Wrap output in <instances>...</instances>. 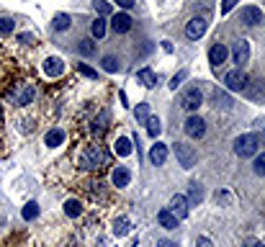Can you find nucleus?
I'll return each mask as SVG.
<instances>
[{"label": "nucleus", "mask_w": 265, "mask_h": 247, "mask_svg": "<svg viewBox=\"0 0 265 247\" xmlns=\"http://www.w3.org/2000/svg\"><path fill=\"white\" fill-rule=\"evenodd\" d=\"M103 162H106V152H103L98 144L88 147V150L83 152V157H80V165H83L85 170H95V167H101Z\"/></svg>", "instance_id": "obj_1"}, {"label": "nucleus", "mask_w": 265, "mask_h": 247, "mask_svg": "<svg viewBox=\"0 0 265 247\" xmlns=\"http://www.w3.org/2000/svg\"><path fill=\"white\" fill-rule=\"evenodd\" d=\"M234 152H237V157H252V155L257 152V137H255V134H242V137H237Z\"/></svg>", "instance_id": "obj_2"}, {"label": "nucleus", "mask_w": 265, "mask_h": 247, "mask_svg": "<svg viewBox=\"0 0 265 247\" xmlns=\"http://www.w3.org/2000/svg\"><path fill=\"white\" fill-rule=\"evenodd\" d=\"M185 134L190 137V139H201L204 134H206V121L201 118V116H190L188 121H185Z\"/></svg>", "instance_id": "obj_3"}, {"label": "nucleus", "mask_w": 265, "mask_h": 247, "mask_svg": "<svg viewBox=\"0 0 265 247\" xmlns=\"http://www.w3.org/2000/svg\"><path fill=\"white\" fill-rule=\"evenodd\" d=\"M201 103H204V93L198 90V88H188L183 93V108L185 111H198V108H201Z\"/></svg>", "instance_id": "obj_4"}, {"label": "nucleus", "mask_w": 265, "mask_h": 247, "mask_svg": "<svg viewBox=\"0 0 265 247\" xmlns=\"http://www.w3.org/2000/svg\"><path fill=\"white\" fill-rule=\"evenodd\" d=\"M167 211H170L178 221H180V219H185V216H188V199H185V196H180V193H178V196H173V199H170Z\"/></svg>", "instance_id": "obj_5"}, {"label": "nucleus", "mask_w": 265, "mask_h": 247, "mask_svg": "<svg viewBox=\"0 0 265 247\" xmlns=\"http://www.w3.org/2000/svg\"><path fill=\"white\" fill-rule=\"evenodd\" d=\"M232 57H234V62H237V70H239L242 65H247V62H250V41H247V39H239V41L234 44V49H232Z\"/></svg>", "instance_id": "obj_6"}, {"label": "nucleus", "mask_w": 265, "mask_h": 247, "mask_svg": "<svg viewBox=\"0 0 265 247\" xmlns=\"http://www.w3.org/2000/svg\"><path fill=\"white\" fill-rule=\"evenodd\" d=\"M206 26H209V23H206L204 16H201V18H190L188 26H185V36H188V39H201V36L206 34Z\"/></svg>", "instance_id": "obj_7"}, {"label": "nucleus", "mask_w": 265, "mask_h": 247, "mask_svg": "<svg viewBox=\"0 0 265 247\" xmlns=\"http://www.w3.org/2000/svg\"><path fill=\"white\" fill-rule=\"evenodd\" d=\"M224 83H227L229 90H245L247 88V75L242 70H232V72H227Z\"/></svg>", "instance_id": "obj_8"}, {"label": "nucleus", "mask_w": 265, "mask_h": 247, "mask_svg": "<svg viewBox=\"0 0 265 247\" xmlns=\"http://www.w3.org/2000/svg\"><path fill=\"white\" fill-rule=\"evenodd\" d=\"M227 57H229V49L224 46V44H214L211 49H209V62L214 67H222L224 62H227Z\"/></svg>", "instance_id": "obj_9"}, {"label": "nucleus", "mask_w": 265, "mask_h": 247, "mask_svg": "<svg viewBox=\"0 0 265 247\" xmlns=\"http://www.w3.org/2000/svg\"><path fill=\"white\" fill-rule=\"evenodd\" d=\"M239 21H242L245 26H255V23H260V21H262V13H260V8L247 6V8H242V11H239Z\"/></svg>", "instance_id": "obj_10"}, {"label": "nucleus", "mask_w": 265, "mask_h": 247, "mask_svg": "<svg viewBox=\"0 0 265 247\" xmlns=\"http://www.w3.org/2000/svg\"><path fill=\"white\" fill-rule=\"evenodd\" d=\"M175 155H178V162H180L183 167H193V165H196V155H193L190 147H185V144H175Z\"/></svg>", "instance_id": "obj_11"}, {"label": "nucleus", "mask_w": 265, "mask_h": 247, "mask_svg": "<svg viewBox=\"0 0 265 247\" xmlns=\"http://www.w3.org/2000/svg\"><path fill=\"white\" fill-rule=\"evenodd\" d=\"M44 72H46L49 78H59V75L64 72V62H62L59 57H49V59L44 62Z\"/></svg>", "instance_id": "obj_12"}, {"label": "nucleus", "mask_w": 265, "mask_h": 247, "mask_svg": "<svg viewBox=\"0 0 265 247\" xmlns=\"http://www.w3.org/2000/svg\"><path fill=\"white\" fill-rule=\"evenodd\" d=\"M111 29H113L116 34H126V31L131 29V16H129V13H116L113 21H111Z\"/></svg>", "instance_id": "obj_13"}, {"label": "nucleus", "mask_w": 265, "mask_h": 247, "mask_svg": "<svg viewBox=\"0 0 265 247\" xmlns=\"http://www.w3.org/2000/svg\"><path fill=\"white\" fill-rule=\"evenodd\" d=\"M165 160H167V144L157 142V144L150 150V162H152V165H165Z\"/></svg>", "instance_id": "obj_14"}, {"label": "nucleus", "mask_w": 265, "mask_h": 247, "mask_svg": "<svg viewBox=\"0 0 265 247\" xmlns=\"http://www.w3.org/2000/svg\"><path fill=\"white\" fill-rule=\"evenodd\" d=\"M111 180H113L116 188H126L129 180H131V172H129L126 167H116V170H113V175H111Z\"/></svg>", "instance_id": "obj_15"}, {"label": "nucleus", "mask_w": 265, "mask_h": 247, "mask_svg": "<svg viewBox=\"0 0 265 247\" xmlns=\"http://www.w3.org/2000/svg\"><path fill=\"white\" fill-rule=\"evenodd\" d=\"M137 80H139L144 88H155V85H157V75H155L152 70H147V67L137 72Z\"/></svg>", "instance_id": "obj_16"}, {"label": "nucleus", "mask_w": 265, "mask_h": 247, "mask_svg": "<svg viewBox=\"0 0 265 247\" xmlns=\"http://www.w3.org/2000/svg\"><path fill=\"white\" fill-rule=\"evenodd\" d=\"M113 150H116V155H118V157H129V155H131V139L118 137V139H116V144H113Z\"/></svg>", "instance_id": "obj_17"}, {"label": "nucleus", "mask_w": 265, "mask_h": 247, "mask_svg": "<svg viewBox=\"0 0 265 247\" xmlns=\"http://www.w3.org/2000/svg\"><path fill=\"white\" fill-rule=\"evenodd\" d=\"M157 221H160L165 229H178V219H175V216H173L167 209H162V211L157 214Z\"/></svg>", "instance_id": "obj_18"}, {"label": "nucleus", "mask_w": 265, "mask_h": 247, "mask_svg": "<svg viewBox=\"0 0 265 247\" xmlns=\"http://www.w3.org/2000/svg\"><path fill=\"white\" fill-rule=\"evenodd\" d=\"M70 23H73V18L67 13H57L54 21H52V29L54 31H64V29H70Z\"/></svg>", "instance_id": "obj_19"}, {"label": "nucleus", "mask_w": 265, "mask_h": 247, "mask_svg": "<svg viewBox=\"0 0 265 247\" xmlns=\"http://www.w3.org/2000/svg\"><path fill=\"white\" fill-rule=\"evenodd\" d=\"M44 142H46L49 147H59V144L64 142V132H62V129H52V132H46Z\"/></svg>", "instance_id": "obj_20"}, {"label": "nucleus", "mask_w": 265, "mask_h": 247, "mask_svg": "<svg viewBox=\"0 0 265 247\" xmlns=\"http://www.w3.org/2000/svg\"><path fill=\"white\" fill-rule=\"evenodd\" d=\"M204 201V188H201V183H190V196H188V204H201Z\"/></svg>", "instance_id": "obj_21"}, {"label": "nucleus", "mask_w": 265, "mask_h": 247, "mask_svg": "<svg viewBox=\"0 0 265 247\" xmlns=\"http://www.w3.org/2000/svg\"><path fill=\"white\" fill-rule=\"evenodd\" d=\"M147 132H150V137H152V139H157V137H160L162 124H160V118H157V116H150V118H147Z\"/></svg>", "instance_id": "obj_22"}, {"label": "nucleus", "mask_w": 265, "mask_h": 247, "mask_svg": "<svg viewBox=\"0 0 265 247\" xmlns=\"http://www.w3.org/2000/svg\"><path fill=\"white\" fill-rule=\"evenodd\" d=\"M64 214H67V216H80V214H83V204L75 201V199L64 201Z\"/></svg>", "instance_id": "obj_23"}, {"label": "nucleus", "mask_w": 265, "mask_h": 247, "mask_svg": "<svg viewBox=\"0 0 265 247\" xmlns=\"http://www.w3.org/2000/svg\"><path fill=\"white\" fill-rule=\"evenodd\" d=\"M113 234H116V237L129 234V219H126V216H118V219L113 221Z\"/></svg>", "instance_id": "obj_24"}, {"label": "nucleus", "mask_w": 265, "mask_h": 247, "mask_svg": "<svg viewBox=\"0 0 265 247\" xmlns=\"http://www.w3.org/2000/svg\"><path fill=\"white\" fill-rule=\"evenodd\" d=\"M78 52H80L83 57H90V54H95V41H93V39H83V41L78 44Z\"/></svg>", "instance_id": "obj_25"}, {"label": "nucleus", "mask_w": 265, "mask_h": 247, "mask_svg": "<svg viewBox=\"0 0 265 247\" xmlns=\"http://www.w3.org/2000/svg\"><path fill=\"white\" fill-rule=\"evenodd\" d=\"M90 31H93L95 39H103V36H106V21H103V18H95V21L90 23Z\"/></svg>", "instance_id": "obj_26"}, {"label": "nucleus", "mask_w": 265, "mask_h": 247, "mask_svg": "<svg viewBox=\"0 0 265 247\" xmlns=\"http://www.w3.org/2000/svg\"><path fill=\"white\" fill-rule=\"evenodd\" d=\"M31 98H34V85H26V88L16 95V103H18V106H26Z\"/></svg>", "instance_id": "obj_27"}, {"label": "nucleus", "mask_w": 265, "mask_h": 247, "mask_svg": "<svg viewBox=\"0 0 265 247\" xmlns=\"http://www.w3.org/2000/svg\"><path fill=\"white\" fill-rule=\"evenodd\" d=\"M21 216H23L26 221L36 219V216H39V204H34V201H31V204H26V206H23V211H21Z\"/></svg>", "instance_id": "obj_28"}, {"label": "nucleus", "mask_w": 265, "mask_h": 247, "mask_svg": "<svg viewBox=\"0 0 265 247\" xmlns=\"http://www.w3.org/2000/svg\"><path fill=\"white\" fill-rule=\"evenodd\" d=\"M106 127H108V111H101V116H98V118H95V124H93V132H95V134H101Z\"/></svg>", "instance_id": "obj_29"}, {"label": "nucleus", "mask_w": 265, "mask_h": 247, "mask_svg": "<svg viewBox=\"0 0 265 247\" xmlns=\"http://www.w3.org/2000/svg\"><path fill=\"white\" fill-rule=\"evenodd\" d=\"M93 8L101 13V16H111V3H108V0H93Z\"/></svg>", "instance_id": "obj_30"}, {"label": "nucleus", "mask_w": 265, "mask_h": 247, "mask_svg": "<svg viewBox=\"0 0 265 247\" xmlns=\"http://www.w3.org/2000/svg\"><path fill=\"white\" fill-rule=\"evenodd\" d=\"M134 116H137L139 124H147V118H150V106H147V103H139L137 111H134Z\"/></svg>", "instance_id": "obj_31"}, {"label": "nucleus", "mask_w": 265, "mask_h": 247, "mask_svg": "<svg viewBox=\"0 0 265 247\" xmlns=\"http://www.w3.org/2000/svg\"><path fill=\"white\" fill-rule=\"evenodd\" d=\"M121 65H118V59L116 57H103V70L106 72H116Z\"/></svg>", "instance_id": "obj_32"}, {"label": "nucleus", "mask_w": 265, "mask_h": 247, "mask_svg": "<svg viewBox=\"0 0 265 247\" xmlns=\"http://www.w3.org/2000/svg\"><path fill=\"white\" fill-rule=\"evenodd\" d=\"M13 26H16V21H13V18H0V34H11V31H13Z\"/></svg>", "instance_id": "obj_33"}, {"label": "nucleus", "mask_w": 265, "mask_h": 247, "mask_svg": "<svg viewBox=\"0 0 265 247\" xmlns=\"http://www.w3.org/2000/svg\"><path fill=\"white\" fill-rule=\"evenodd\" d=\"M252 170H255V172H257L260 178L265 175V152H262V155H260L257 160H255V165H252Z\"/></svg>", "instance_id": "obj_34"}, {"label": "nucleus", "mask_w": 265, "mask_h": 247, "mask_svg": "<svg viewBox=\"0 0 265 247\" xmlns=\"http://www.w3.org/2000/svg\"><path fill=\"white\" fill-rule=\"evenodd\" d=\"M185 78H188V72H185V70H180V72H178V75H175V78L170 80V88H173V90H178V85H180V83H183Z\"/></svg>", "instance_id": "obj_35"}, {"label": "nucleus", "mask_w": 265, "mask_h": 247, "mask_svg": "<svg viewBox=\"0 0 265 247\" xmlns=\"http://www.w3.org/2000/svg\"><path fill=\"white\" fill-rule=\"evenodd\" d=\"M214 101H216V106H219V103H222V106H224V108H229V106H232V101H229V98H227V95H224V93H219V90H216V93H214Z\"/></svg>", "instance_id": "obj_36"}, {"label": "nucleus", "mask_w": 265, "mask_h": 247, "mask_svg": "<svg viewBox=\"0 0 265 247\" xmlns=\"http://www.w3.org/2000/svg\"><path fill=\"white\" fill-rule=\"evenodd\" d=\"M78 70H80V72H83V75H88V78H93V80H95V70H90V67H88V65H80V67H78Z\"/></svg>", "instance_id": "obj_37"}, {"label": "nucleus", "mask_w": 265, "mask_h": 247, "mask_svg": "<svg viewBox=\"0 0 265 247\" xmlns=\"http://www.w3.org/2000/svg\"><path fill=\"white\" fill-rule=\"evenodd\" d=\"M18 41H23V44H34V41H36V36H31V34H21V36H18Z\"/></svg>", "instance_id": "obj_38"}, {"label": "nucleus", "mask_w": 265, "mask_h": 247, "mask_svg": "<svg viewBox=\"0 0 265 247\" xmlns=\"http://www.w3.org/2000/svg\"><path fill=\"white\" fill-rule=\"evenodd\" d=\"M196 247H214V244H211V239H209V237H201V239L196 242Z\"/></svg>", "instance_id": "obj_39"}, {"label": "nucleus", "mask_w": 265, "mask_h": 247, "mask_svg": "<svg viewBox=\"0 0 265 247\" xmlns=\"http://www.w3.org/2000/svg\"><path fill=\"white\" fill-rule=\"evenodd\" d=\"M137 0H116V6H121V8H131Z\"/></svg>", "instance_id": "obj_40"}, {"label": "nucleus", "mask_w": 265, "mask_h": 247, "mask_svg": "<svg viewBox=\"0 0 265 247\" xmlns=\"http://www.w3.org/2000/svg\"><path fill=\"white\" fill-rule=\"evenodd\" d=\"M234 3H237V0H224V8H222V11H224V13H229V11L234 8Z\"/></svg>", "instance_id": "obj_41"}, {"label": "nucleus", "mask_w": 265, "mask_h": 247, "mask_svg": "<svg viewBox=\"0 0 265 247\" xmlns=\"http://www.w3.org/2000/svg\"><path fill=\"white\" fill-rule=\"evenodd\" d=\"M157 247H178V244H175L173 239H160V242H157Z\"/></svg>", "instance_id": "obj_42"}, {"label": "nucleus", "mask_w": 265, "mask_h": 247, "mask_svg": "<svg viewBox=\"0 0 265 247\" xmlns=\"http://www.w3.org/2000/svg\"><path fill=\"white\" fill-rule=\"evenodd\" d=\"M252 247H265V244H260V242H255V244H252Z\"/></svg>", "instance_id": "obj_43"}]
</instances>
